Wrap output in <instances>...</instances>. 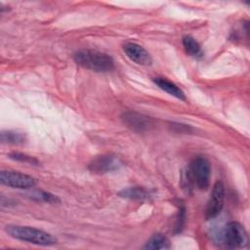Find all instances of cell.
I'll return each instance as SVG.
<instances>
[{
    "label": "cell",
    "mask_w": 250,
    "mask_h": 250,
    "mask_svg": "<svg viewBox=\"0 0 250 250\" xmlns=\"http://www.w3.org/2000/svg\"><path fill=\"white\" fill-rule=\"evenodd\" d=\"M211 168L209 161L203 156H196L189 163L187 172L184 173V188L187 190L196 187L198 189L205 190L210 184Z\"/></svg>",
    "instance_id": "cell-1"
},
{
    "label": "cell",
    "mask_w": 250,
    "mask_h": 250,
    "mask_svg": "<svg viewBox=\"0 0 250 250\" xmlns=\"http://www.w3.org/2000/svg\"><path fill=\"white\" fill-rule=\"evenodd\" d=\"M28 196L30 199L38 201V202H45V203H50V204H56V203H60V198L49 192V191H45V190H41V189H34L31 190L28 193Z\"/></svg>",
    "instance_id": "cell-13"
},
{
    "label": "cell",
    "mask_w": 250,
    "mask_h": 250,
    "mask_svg": "<svg viewBox=\"0 0 250 250\" xmlns=\"http://www.w3.org/2000/svg\"><path fill=\"white\" fill-rule=\"evenodd\" d=\"M9 157L11 159H14L16 161H20V162H24V163H28V164H32V165H38L39 161L34 158L33 156L21 153V152H11L9 153Z\"/></svg>",
    "instance_id": "cell-16"
},
{
    "label": "cell",
    "mask_w": 250,
    "mask_h": 250,
    "mask_svg": "<svg viewBox=\"0 0 250 250\" xmlns=\"http://www.w3.org/2000/svg\"><path fill=\"white\" fill-rule=\"evenodd\" d=\"M5 231L15 239L36 245L51 246L57 243V238L51 233L32 227L8 225L5 227Z\"/></svg>",
    "instance_id": "cell-2"
},
{
    "label": "cell",
    "mask_w": 250,
    "mask_h": 250,
    "mask_svg": "<svg viewBox=\"0 0 250 250\" xmlns=\"http://www.w3.org/2000/svg\"><path fill=\"white\" fill-rule=\"evenodd\" d=\"M123 52L134 62L140 65H150L152 58L149 53L141 45L128 42L123 45Z\"/></svg>",
    "instance_id": "cell-9"
},
{
    "label": "cell",
    "mask_w": 250,
    "mask_h": 250,
    "mask_svg": "<svg viewBox=\"0 0 250 250\" xmlns=\"http://www.w3.org/2000/svg\"><path fill=\"white\" fill-rule=\"evenodd\" d=\"M182 43L184 46V49L187 54H188L191 57L194 58H200L202 57L203 53L201 50V47L199 43L190 35H185L182 39Z\"/></svg>",
    "instance_id": "cell-12"
},
{
    "label": "cell",
    "mask_w": 250,
    "mask_h": 250,
    "mask_svg": "<svg viewBox=\"0 0 250 250\" xmlns=\"http://www.w3.org/2000/svg\"><path fill=\"white\" fill-rule=\"evenodd\" d=\"M73 59L77 64L96 72H107L114 68V61L109 55L95 50H79L74 53Z\"/></svg>",
    "instance_id": "cell-3"
},
{
    "label": "cell",
    "mask_w": 250,
    "mask_h": 250,
    "mask_svg": "<svg viewBox=\"0 0 250 250\" xmlns=\"http://www.w3.org/2000/svg\"><path fill=\"white\" fill-rule=\"evenodd\" d=\"M224 201H225V186L222 182L218 181L214 184L212 188V191L206 205V209H205L206 218L213 219L217 217L221 213L224 207Z\"/></svg>",
    "instance_id": "cell-6"
},
{
    "label": "cell",
    "mask_w": 250,
    "mask_h": 250,
    "mask_svg": "<svg viewBox=\"0 0 250 250\" xmlns=\"http://www.w3.org/2000/svg\"><path fill=\"white\" fill-rule=\"evenodd\" d=\"M145 249H168L170 248V243L168 238L162 233L153 234L144 246Z\"/></svg>",
    "instance_id": "cell-14"
},
{
    "label": "cell",
    "mask_w": 250,
    "mask_h": 250,
    "mask_svg": "<svg viewBox=\"0 0 250 250\" xmlns=\"http://www.w3.org/2000/svg\"><path fill=\"white\" fill-rule=\"evenodd\" d=\"M222 239L225 246L230 249L243 248L248 244L247 231L237 222H229L226 225L222 232Z\"/></svg>",
    "instance_id": "cell-4"
},
{
    "label": "cell",
    "mask_w": 250,
    "mask_h": 250,
    "mask_svg": "<svg viewBox=\"0 0 250 250\" xmlns=\"http://www.w3.org/2000/svg\"><path fill=\"white\" fill-rule=\"evenodd\" d=\"M25 135L18 131H2L1 132V142L3 144L19 145L25 142Z\"/></svg>",
    "instance_id": "cell-15"
},
{
    "label": "cell",
    "mask_w": 250,
    "mask_h": 250,
    "mask_svg": "<svg viewBox=\"0 0 250 250\" xmlns=\"http://www.w3.org/2000/svg\"><path fill=\"white\" fill-rule=\"evenodd\" d=\"M122 166L120 159L113 154H103L94 158L89 164V170L93 173L104 174L118 170Z\"/></svg>",
    "instance_id": "cell-7"
},
{
    "label": "cell",
    "mask_w": 250,
    "mask_h": 250,
    "mask_svg": "<svg viewBox=\"0 0 250 250\" xmlns=\"http://www.w3.org/2000/svg\"><path fill=\"white\" fill-rule=\"evenodd\" d=\"M0 182L10 188H31L35 186L36 180L27 174L21 173L18 171H8L3 170L0 173Z\"/></svg>",
    "instance_id": "cell-5"
},
{
    "label": "cell",
    "mask_w": 250,
    "mask_h": 250,
    "mask_svg": "<svg viewBox=\"0 0 250 250\" xmlns=\"http://www.w3.org/2000/svg\"><path fill=\"white\" fill-rule=\"evenodd\" d=\"M121 118L124 124L138 132L150 130L155 125V120L152 117L136 111H126Z\"/></svg>",
    "instance_id": "cell-8"
},
{
    "label": "cell",
    "mask_w": 250,
    "mask_h": 250,
    "mask_svg": "<svg viewBox=\"0 0 250 250\" xmlns=\"http://www.w3.org/2000/svg\"><path fill=\"white\" fill-rule=\"evenodd\" d=\"M118 195L128 199L144 200L151 196V191L142 187H134V188H127L121 189L118 192Z\"/></svg>",
    "instance_id": "cell-11"
},
{
    "label": "cell",
    "mask_w": 250,
    "mask_h": 250,
    "mask_svg": "<svg viewBox=\"0 0 250 250\" xmlns=\"http://www.w3.org/2000/svg\"><path fill=\"white\" fill-rule=\"evenodd\" d=\"M152 81L154 82V84H156L161 90L165 91L166 93H168L169 95L182 100V101H186V96L185 93L183 92V90L176 85L174 82L164 78V77H155L152 79Z\"/></svg>",
    "instance_id": "cell-10"
}]
</instances>
